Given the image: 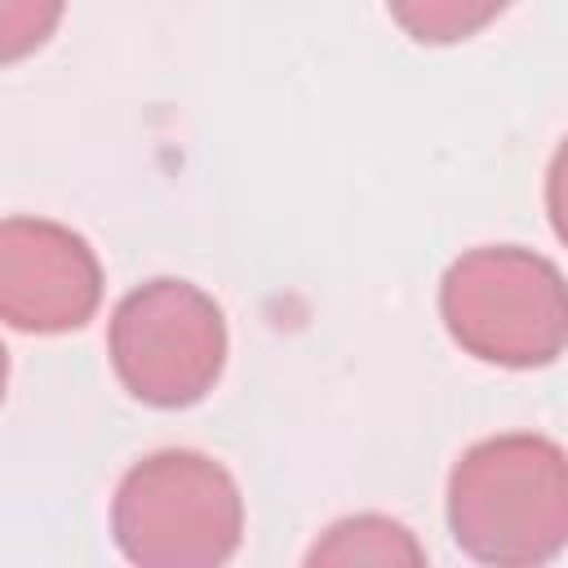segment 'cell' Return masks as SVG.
<instances>
[{
  "instance_id": "7",
  "label": "cell",
  "mask_w": 568,
  "mask_h": 568,
  "mask_svg": "<svg viewBox=\"0 0 568 568\" xmlns=\"http://www.w3.org/2000/svg\"><path fill=\"white\" fill-rule=\"evenodd\" d=\"M386 9L417 44H462L497 22L510 0H386Z\"/></svg>"
},
{
  "instance_id": "2",
  "label": "cell",
  "mask_w": 568,
  "mask_h": 568,
  "mask_svg": "<svg viewBox=\"0 0 568 568\" xmlns=\"http://www.w3.org/2000/svg\"><path fill=\"white\" fill-rule=\"evenodd\" d=\"M240 484L209 453L160 448L115 484L111 541L138 568H217L240 550Z\"/></svg>"
},
{
  "instance_id": "1",
  "label": "cell",
  "mask_w": 568,
  "mask_h": 568,
  "mask_svg": "<svg viewBox=\"0 0 568 568\" xmlns=\"http://www.w3.org/2000/svg\"><path fill=\"white\" fill-rule=\"evenodd\" d=\"M448 528L479 564H550L568 541L564 448L532 430H506L470 444L448 475Z\"/></svg>"
},
{
  "instance_id": "9",
  "label": "cell",
  "mask_w": 568,
  "mask_h": 568,
  "mask_svg": "<svg viewBox=\"0 0 568 568\" xmlns=\"http://www.w3.org/2000/svg\"><path fill=\"white\" fill-rule=\"evenodd\" d=\"M4 386H9V351L0 342V404H4Z\"/></svg>"
},
{
  "instance_id": "4",
  "label": "cell",
  "mask_w": 568,
  "mask_h": 568,
  "mask_svg": "<svg viewBox=\"0 0 568 568\" xmlns=\"http://www.w3.org/2000/svg\"><path fill=\"white\" fill-rule=\"evenodd\" d=\"M106 355L133 399L151 408L200 404L226 368V315L200 284L160 275L120 297Z\"/></svg>"
},
{
  "instance_id": "5",
  "label": "cell",
  "mask_w": 568,
  "mask_h": 568,
  "mask_svg": "<svg viewBox=\"0 0 568 568\" xmlns=\"http://www.w3.org/2000/svg\"><path fill=\"white\" fill-rule=\"evenodd\" d=\"M102 302L93 244L49 217H0V320L18 333H71Z\"/></svg>"
},
{
  "instance_id": "6",
  "label": "cell",
  "mask_w": 568,
  "mask_h": 568,
  "mask_svg": "<svg viewBox=\"0 0 568 568\" xmlns=\"http://www.w3.org/2000/svg\"><path fill=\"white\" fill-rule=\"evenodd\" d=\"M306 564H426L422 541L390 515H351L324 528Z\"/></svg>"
},
{
  "instance_id": "3",
  "label": "cell",
  "mask_w": 568,
  "mask_h": 568,
  "mask_svg": "<svg viewBox=\"0 0 568 568\" xmlns=\"http://www.w3.org/2000/svg\"><path fill=\"white\" fill-rule=\"evenodd\" d=\"M439 320L479 364L546 368L568 342L564 275L550 257L519 244L470 248L439 280Z\"/></svg>"
},
{
  "instance_id": "8",
  "label": "cell",
  "mask_w": 568,
  "mask_h": 568,
  "mask_svg": "<svg viewBox=\"0 0 568 568\" xmlns=\"http://www.w3.org/2000/svg\"><path fill=\"white\" fill-rule=\"evenodd\" d=\"M67 0H0V67L31 58L49 44Z\"/></svg>"
}]
</instances>
